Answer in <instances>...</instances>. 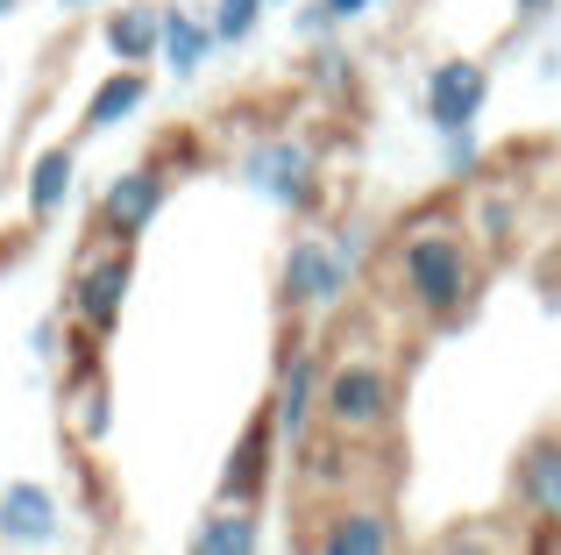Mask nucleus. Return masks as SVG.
<instances>
[{"instance_id": "nucleus-27", "label": "nucleus", "mask_w": 561, "mask_h": 555, "mask_svg": "<svg viewBox=\"0 0 561 555\" xmlns=\"http://www.w3.org/2000/svg\"><path fill=\"white\" fill-rule=\"evenodd\" d=\"M263 8H285V0H263Z\"/></svg>"}, {"instance_id": "nucleus-10", "label": "nucleus", "mask_w": 561, "mask_h": 555, "mask_svg": "<svg viewBox=\"0 0 561 555\" xmlns=\"http://www.w3.org/2000/svg\"><path fill=\"white\" fill-rule=\"evenodd\" d=\"M157 207H164V171H157V165H136V171H122V179L100 193V228L136 242L142 228L157 222Z\"/></svg>"}, {"instance_id": "nucleus-3", "label": "nucleus", "mask_w": 561, "mask_h": 555, "mask_svg": "<svg viewBox=\"0 0 561 555\" xmlns=\"http://www.w3.org/2000/svg\"><path fill=\"white\" fill-rule=\"evenodd\" d=\"M363 264V228H334V236H291L285 250V306L291 314H328L348 292Z\"/></svg>"}, {"instance_id": "nucleus-13", "label": "nucleus", "mask_w": 561, "mask_h": 555, "mask_svg": "<svg viewBox=\"0 0 561 555\" xmlns=\"http://www.w3.org/2000/svg\"><path fill=\"white\" fill-rule=\"evenodd\" d=\"M512 222H519V193H512V185H477V193H469V242L505 250Z\"/></svg>"}, {"instance_id": "nucleus-17", "label": "nucleus", "mask_w": 561, "mask_h": 555, "mask_svg": "<svg viewBox=\"0 0 561 555\" xmlns=\"http://www.w3.org/2000/svg\"><path fill=\"white\" fill-rule=\"evenodd\" d=\"M157 36H164V14H157V8L107 14V50L122 57V65H150V57H157Z\"/></svg>"}, {"instance_id": "nucleus-1", "label": "nucleus", "mask_w": 561, "mask_h": 555, "mask_svg": "<svg viewBox=\"0 0 561 555\" xmlns=\"http://www.w3.org/2000/svg\"><path fill=\"white\" fill-rule=\"evenodd\" d=\"M391 278H398V299L412 314L448 328V320H462L477 306V242L448 214H420L391 250Z\"/></svg>"}, {"instance_id": "nucleus-24", "label": "nucleus", "mask_w": 561, "mask_h": 555, "mask_svg": "<svg viewBox=\"0 0 561 555\" xmlns=\"http://www.w3.org/2000/svg\"><path fill=\"white\" fill-rule=\"evenodd\" d=\"M512 8H519V22H540V14H548L554 0H512Z\"/></svg>"}, {"instance_id": "nucleus-19", "label": "nucleus", "mask_w": 561, "mask_h": 555, "mask_svg": "<svg viewBox=\"0 0 561 555\" xmlns=\"http://www.w3.org/2000/svg\"><path fill=\"white\" fill-rule=\"evenodd\" d=\"M71 179H79L71 150H43L36 171H28V214H36V222H50V214L71 200Z\"/></svg>"}, {"instance_id": "nucleus-15", "label": "nucleus", "mask_w": 561, "mask_h": 555, "mask_svg": "<svg viewBox=\"0 0 561 555\" xmlns=\"http://www.w3.org/2000/svg\"><path fill=\"white\" fill-rule=\"evenodd\" d=\"M157 50H164V65L179 71V79H192V71L206 65V50H214V29L192 22L185 8H164V36H157Z\"/></svg>"}, {"instance_id": "nucleus-23", "label": "nucleus", "mask_w": 561, "mask_h": 555, "mask_svg": "<svg viewBox=\"0 0 561 555\" xmlns=\"http://www.w3.org/2000/svg\"><path fill=\"white\" fill-rule=\"evenodd\" d=\"M313 65H320V79H328V86H342V79H348V57H342V50H320Z\"/></svg>"}, {"instance_id": "nucleus-14", "label": "nucleus", "mask_w": 561, "mask_h": 555, "mask_svg": "<svg viewBox=\"0 0 561 555\" xmlns=\"http://www.w3.org/2000/svg\"><path fill=\"white\" fill-rule=\"evenodd\" d=\"M192 548H199V555H249V548H256V513L234 506V499H220L214 513H206V528L192 534Z\"/></svg>"}, {"instance_id": "nucleus-4", "label": "nucleus", "mask_w": 561, "mask_h": 555, "mask_svg": "<svg viewBox=\"0 0 561 555\" xmlns=\"http://www.w3.org/2000/svg\"><path fill=\"white\" fill-rule=\"evenodd\" d=\"M107 236V228H100ZM128 278H136V257H128V236H107L93 257L79 264V278H71L65 306L71 320L85 328V342H107L114 328H122V306H128Z\"/></svg>"}, {"instance_id": "nucleus-16", "label": "nucleus", "mask_w": 561, "mask_h": 555, "mask_svg": "<svg viewBox=\"0 0 561 555\" xmlns=\"http://www.w3.org/2000/svg\"><path fill=\"white\" fill-rule=\"evenodd\" d=\"M65 406H71V428L79 434H107V385H100L93 371V349H79V363H71V385H65Z\"/></svg>"}, {"instance_id": "nucleus-8", "label": "nucleus", "mask_w": 561, "mask_h": 555, "mask_svg": "<svg viewBox=\"0 0 561 555\" xmlns=\"http://www.w3.org/2000/svg\"><path fill=\"white\" fill-rule=\"evenodd\" d=\"M512 499H519L526 520H540V542H561V434H540L534 449L512 471Z\"/></svg>"}, {"instance_id": "nucleus-6", "label": "nucleus", "mask_w": 561, "mask_h": 555, "mask_svg": "<svg viewBox=\"0 0 561 555\" xmlns=\"http://www.w3.org/2000/svg\"><path fill=\"white\" fill-rule=\"evenodd\" d=\"M263 414H271L277 442H291V449L313 434V420H320V356L306 342L285 349V363H277V392H271V406H263Z\"/></svg>"}, {"instance_id": "nucleus-26", "label": "nucleus", "mask_w": 561, "mask_h": 555, "mask_svg": "<svg viewBox=\"0 0 561 555\" xmlns=\"http://www.w3.org/2000/svg\"><path fill=\"white\" fill-rule=\"evenodd\" d=\"M65 8H93V0H65Z\"/></svg>"}, {"instance_id": "nucleus-21", "label": "nucleus", "mask_w": 561, "mask_h": 555, "mask_svg": "<svg viewBox=\"0 0 561 555\" xmlns=\"http://www.w3.org/2000/svg\"><path fill=\"white\" fill-rule=\"evenodd\" d=\"M363 8H377V0H313V8L299 14V29H306V36H320V29H342V22H356Z\"/></svg>"}, {"instance_id": "nucleus-7", "label": "nucleus", "mask_w": 561, "mask_h": 555, "mask_svg": "<svg viewBox=\"0 0 561 555\" xmlns=\"http://www.w3.org/2000/svg\"><path fill=\"white\" fill-rule=\"evenodd\" d=\"M313 548H328V555H383V548H398L391 506H377V499L328 506V513H320V528H313Z\"/></svg>"}, {"instance_id": "nucleus-9", "label": "nucleus", "mask_w": 561, "mask_h": 555, "mask_svg": "<svg viewBox=\"0 0 561 555\" xmlns=\"http://www.w3.org/2000/svg\"><path fill=\"white\" fill-rule=\"evenodd\" d=\"M483 100H491V71L469 65V57H448V65L426 71V114H434V128H469L483 114Z\"/></svg>"}, {"instance_id": "nucleus-20", "label": "nucleus", "mask_w": 561, "mask_h": 555, "mask_svg": "<svg viewBox=\"0 0 561 555\" xmlns=\"http://www.w3.org/2000/svg\"><path fill=\"white\" fill-rule=\"evenodd\" d=\"M256 22H263V0H214V22L206 29H214V43H242Z\"/></svg>"}, {"instance_id": "nucleus-12", "label": "nucleus", "mask_w": 561, "mask_h": 555, "mask_svg": "<svg viewBox=\"0 0 561 555\" xmlns=\"http://www.w3.org/2000/svg\"><path fill=\"white\" fill-rule=\"evenodd\" d=\"M0 542H57V499L43 485H8L0 491Z\"/></svg>"}, {"instance_id": "nucleus-2", "label": "nucleus", "mask_w": 561, "mask_h": 555, "mask_svg": "<svg viewBox=\"0 0 561 555\" xmlns=\"http://www.w3.org/2000/svg\"><path fill=\"white\" fill-rule=\"evenodd\" d=\"M398 420V377L377 356H342L320 377V428L342 442H383Z\"/></svg>"}, {"instance_id": "nucleus-22", "label": "nucleus", "mask_w": 561, "mask_h": 555, "mask_svg": "<svg viewBox=\"0 0 561 555\" xmlns=\"http://www.w3.org/2000/svg\"><path fill=\"white\" fill-rule=\"evenodd\" d=\"M440 136H448V171H455V179L477 171V136H469V128H440Z\"/></svg>"}, {"instance_id": "nucleus-5", "label": "nucleus", "mask_w": 561, "mask_h": 555, "mask_svg": "<svg viewBox=\"0 0 561 555\" xmlns=\"http://www.w3.org/2000/svg\"><path fill=\"white\" fill-rule=\"evenodd\" d=\"M242 185H249V193H263V200H277V207H313L320 165H313V150H306V143L263 136L256 150L242 157Z\"/></svg>"}, {"instance_id": "nucleus-11", "label": "nucleus", "mask_w": 561, "mask_h": 555, "mask_svg": "<svg viewBox=\"0 0 561 555\" xmlns=\"http://www.w3.org/2000/svg\"><path fill=\"white\" fill-rule=\"evenodd\" d=\"M271 471H277V428H271V414H256V420L242 428V442H234L228 471H220V499L256 506L263 485H271Z\"/></svg>"}, {"instance_id": "nucleus-25", "label": "nucleus", "mask_w": 561, "mask_h": 555, "mask_svg": "<svg viewBox=\"0 0 561 555\" xmlns=\"http://www.w3.org/2000/svg\"><path fill=\"white\" fill-rule=\"evenodd\" d=\"M14 8H22V0H0V14H14Z\"/></svg>"}, {"instance_id": "nucleus-18", "label": "nucleus", "mask_w": 561, "mask_h": 555, "mask_svg": "<svg viewBox=\"0 0 561 555\" xmlns=\"http://www.w3.org/2000/svg\"><path fill=\"white\" fill-rule=\"evenodd\" d=\"M142 93H150V86H142V71H136V65H122L114 79H100V86H93V100H85V128H122V114H136V107H142Z\"/></svg>"}]
</instances>
